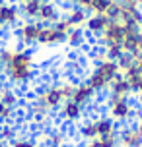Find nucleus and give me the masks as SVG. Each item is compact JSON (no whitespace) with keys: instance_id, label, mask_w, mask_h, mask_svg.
I'll list each match as a JSON object with an SVG mask.
<instances>
[{"instance_id":"nucleus-31","label":"nucleus","mask_w":142,"mask_h":147,"mask_svg":"<svg viewBox=\"0 0 142 147\" xmlns=\"http://www.w3.org/2000/svg\"><path fill=\"white\" fill-rule=\"evenodd\" d=\"M103 49H105V52H107V58L115 60V62L125 54V51H123V47H121V45H109V47H103Z\"/></svg>"},{"instance_id":"nucleus-26","label":"nucleus","mask_w":142,"mask_h":147,"mask_svg":"<svg viewBox=\"0 0 142 147\" xmlns=\"http://www.w3.org/2000/svg\"><path fill=\"white\" fill-rule=\"evenodd\" d=\"M80 138H84L86 141L94 140V138H97L99 134H97V124H96V118H90V120H86V122H82L80 124Z\"/></svg>"},{"instance_id":"nucleus-3","label":"nucleus","mask_w":142,"mask_h":147,"mask_svg":"<svg viewBox=\"0 0 142 147\" xmlns=\"http://www.w3.org/2000/svg\"><path fill=\"white\" fill-rule=\"evenodd\" d=\"M117 76H121V70H119V64L115 62V60H103V62H99L96 64V68L90 72L88 76V83H90L94 91L96 93H101L105 89L109 87V83H111Z\"/></svg>"},{"instance_id":"nucleus-22","label":"nucleus","mask_w":142,"mask_h":147,"mask_svg":"<svg viewBox=\"0 0 142 147\" xmlns=\"http://www.w3.org/2000/svg\"><path fill=\"white\" fill-rule=\"evenodd\" d=\"M121 22L125 25H140L142 23V10L140 8H125L121 6Z\"/></svg>"},{"instance_id":"nucleus-1","label":"nucleus","mask_w":142,"mask_h":147,"mask_svg":"<svg viewBox=\"0 0 142 147\" xmlns=\"http://www.w3.org/2000/svg\"><path fill=\"white\" fill-rule=\"evenodd\" d=\"M4 78L8 83L16 87H23L33 81L35 78V54L29 49H18L4 64Z\"/></svg>"},{"instance_id":"nucleus-19","label":"nucleus","mask_w":142,"mask_h":147,"mask_svg":"<svg viewBox=\"0 0 142 147\" xmlns=\"http://www.w3.org/2000/svg\"><path fill=\"white\" fill-rule=\"evenodd\" d=\"M68 143V136L60 130H51L43 136V140L39 141L41 147H66Z\"/></svg>"},{"instance_id":"nucleus-21","label":"nucleus","mask_w":142,"mask_h":147,"mask_svg":"<svg viewBox=\"0 0 142 147\" xmlns=\"http://www.w3.org/2000/svg\"><path fill=\"white\" fill-rule=\"evenodd\" d=\"M86 43H88V35L80 27H74L64 39V45H68L70 49H82V47H86Z\"/></svg>"},{"instance_id":"nucleus-32","label":"nucleus","mask_w":142,"mask_h":147,"mask_svg":"<svg viewBox=\"0 0 142 147\" xmlns=\"http://www.w3.org/2000/svg\"><path fill=\"white\" fill-rule=\"evenodd\" d=\"M90 58L94 60L96 64H99V62L107 60V52H105V49L101 45H97V47H94V51H90Z\"/></svg>"},{"instance_id":"nucleus-27","label":"nucleus","mask_w":142,"mask_h":147,"mask_svg":"<svg viewBox=\"0 0 142 147\" xmlns=\"http://www.w3.org/2000/svg\"><path fill=\"white\" fill-rule=\"evenodd\" d=\"M0 138L8 143H12L14 140H18V128L14 124H2L0 126Z\"/></svg>"},{"instance_id":"nucleus-28","label":"nucleus","mask_w":142,"mask_h":147,"mask_svg":"<svg viewBox=\"0 0 142 147\" xmlns=\"http://www.w3.org/2000/svg\"><path fill=\"white\" fill-rule=\"evenodd\" d=\"M117 64H119L121 74H127L128 70H130V68L136 64V56H134V54H128V52H125V54H123V56L117 60Z\"/></svg>"},{"instance_id":"nucleus-8","label":"nucleus","mask_w":142,"mask_h":147,"mask_svg":"<svg viewBox=\"0 0 142 147\" xmlns=\"http://www.w3.org/2000/svg\"><path fill=\"white\" fill-rule=\"evenodd\" d=\"M109 23H111V20L105 14H90L88 22L84 25V31H86V35L91 37V39H99V37L105 33V29L109 27Z\"/></svg>"},{"instance_id":"nucleus-25","label":"nucleus","mask_w":142,"mask_h":147,"mask_svg":"<svg viewBox=\"0 0 142 147\" xmlns=\"http://www.w3.org/2000/svg\"><path fill=\"white\" fill-rule=\"evenodd\" d=\"M84 147H119V136H97L86 141Z\"/></svg>"},{"instance_id":"nucleus-5","label":"nucleus","mask_w":142,"mask_h":147,"mask_svg":"<svg viewBox=\"0 0 142 147\" xmlns=\"http://www.w3.org/2000/svg\"><path fill=\"white\" fill-rule=\"evenodd\" d=\"M41 27H43V23H39L37 20H23L18 23L16 33H18V39L23 45V49H29L31 45H37Z\"/></svg>"},{"instance_id":"nucleus-13","label":"nucleus","mask_w":142,"mask_h":147,"mask_svg":"<svg viewBox=\"0 0 142 147\" xmlns=\"http://www.w3.org/2000/svg\"><path fill=\"white\" fill-rule=\"evenodd\" d=\"M96 95H97V93L94 91V87H91L90 83H88V81H82V83H76L70 101H74V103L86 107V105H90L91 101L96 99Z\"/></svg>"},{"instance_id":"nucleus-30","label":"nucleus","mask_w":142,"mask_h":147,"mask_svg":"<svg viewBox=\"0 0 142 147\" xmlns=\"http://www.w3.org/2000/svg\"><path fill=\"white\" fill-rule=\"evenodd\" d=\"M14 116H16V109H12V107H8L6 103L0 101V126L8 124V120H12Z\"/></svg>"},{"instance_id":"nucleus-7","label":"nucleus","mask_w":142,"mask_h":147,"mask_svg":"<svg viewBox=\"0 0 142 147\" xmlns=\"http://www.w3.org/2000/svg\"><path fill=\"white\" fill-rule=\"evenodd\" d=\"M123 51L128 54H142V33L138 25H125V39H123Z\"/></svg>"},{"instance_id":"nucleus-4","label":"nucleus","mask_w":142,"mask_h":147,"mask_svg":"<svg viewBox=\"0 0 142 147\" xmlns=\"http://www.w3.org/2000/svg\"><path fill=\"white\" fill-rule=\"evenodd\" d=\"M107 110L109 116L117 122V124H128L130 120L136 118V107L130 101V97H107Z\"/></svg>"},{"instance_id":"nucleus-9","label":"nucleus","mask_w":142,"mask_h":147,"mask_svg":"<svg viewBox=\"0 0 142 147\" xmlns=\"http://www.w3.org/2000/svg\"><path fill=\"white\" fill-rule=\"evenodd\" d=\"M123 39H125V23L123 22H111L105 33L97 41L101 47H109V45H121L123 47Z\"/></svg>"},{"instance_id":"nucleus-34","label":"nucleus","mask_w":142,"mask_h":147,"mask_svg":"<svg viewBox=\"0 0 142 147\" xmlns=\"http://www.w3.org/2000/svg\"><path fill=\"white\" fill-rule=\"evenodd\" d=\"M53 25H55V27H57V29H59V31H60V33H62L64 37H66L68 33H70V31L74 29V27H72V25H70V23H68L66 20H64V18H60L59 22H57V23H53Z\"/></svg>"},{"instance_id":"nucleus-23","label":"nucleus","mask_w":142,"mask_h":147,"mask_svg":"<svg viewBox=\"0 0 142 147\" xmlns=\"http://www.w3.org/2000/svg\"><path fill=\"white\" fill-rule=\"evenodd\" d=\"M41 0H27V2H23L20 4V12L25 20H37V14L39 10H41Z\"/></svg>"},{"instance_id":"nucleus-10","label":"nucleus","mask_w":142,"mask_h":147,"mask_svg":"<svg viewBox=\"0 0 142 147\" xmlns=\"http://www.w3.org/2000/svg\"><path fill=\"white\" fill-rule=\"evenodd\" d=\"M64 39H66V37L62 35L55 25H43V27H41V33H39V39H37V45L47 47V49H53V47L62 45Z\"/></svg>"},{"instance_id":"nucleus-35","label":"nucleus","mask_w":142,"mask_h":147,"mask_svg":"<svg viewBox=\"0 0 142 147\" xmlns=\"http://www.w3.org/2000/svg\"><path fill=\"white\" fill-rule=\"evenodd\" d=\"M6 85V78H4V74H0V89Z\"/></svg>"},{"instance_id":"nucleus-24","label":"nucleus","mask_w":142,"mask_h":147,"mask_svg":"<svg viewBox=\"0 0 142 147\" xmlns=\"http://www.w3.org/2000/svg\"><path fill=\"white\" fill-rule=\"evenodd\" d=\"M0 101H2V103H6L8 107L16 109L18 105L22 103V97H20V93H18L16 89H12V87H8V85H4V87L0 89Z\"/></svg>"},{"instance_id":"nucleus-11","label":"nucleus","mask_w":142,"mask_h":147,"mask_svg":"<svg viewBox=\"0 0 142 147\" xmlns=\"http://www.w3.org/2000/svg\"><path fill=\"white\" fill-rule=\"evenodd\" d=\"M20 22H22L20 6L10 4V2L0 4V23H2V27H14V25H18Z\"/></svg>"},{"instance_id":"nucleus-17","label":"nucleus","mask_w":142,"mask_h":147,"mask_svg":"<svg viewBox=\"0 0 142 147\" xmlns=\"http://www.w3.org/2000/svg\"><path fill=\"white\" fill-rule=\"evenodd\" d=\"M96 124H97V134L99 136H119V126L109 114L96 116Z\"/></svg>"},{"instance_id":"nucleus-20","label":"nucleus","mask_w":142,"mask_h":147,"mask_svg":"<svg viewBox=\"0 0 142 147\" xmlns=\"http://www.w3.org/2000/svg\"><path fill=\"white\" fill-rule=\"evenodd\" d=\"M125 78H127L128 85H130V89H132V95H142V68L138 66V64H134V66L130 68L127 74H123Z\"/></svg>"},{"instance_id":"nucleus-18","label":"nucleus","mask_w":142,"mask_h":147,"mask_svg":"<svg viewBox=\"0 0 142 147\" xmlns=\"http://www.w3.org/2000/svg\"><path fill=\"white\" fill-rule=\"evenodd\" d=\"M109 95L111 97H130L132 95V89H130V85H128L127 78L121 74V76H117L115 80L109 83Z\"/></svg>"},{"instance_id":"nucleus-39","label":"nucleus","mask_w":142,"mask_h":147,"mask_svg":"<svg viewBox=\"0 0 142 147\" xmlns=\"http://www.w3.org/2000/svg\"><path fill=\"white\" fill-rule=\"evenodd\" d=\"M4 2H6V0H0V4H4Z\"/></svg>"},{"instance_id":"nucleus-15","label":"nucleus","mask_w":142,"mask_h":147,"mask_svg":"<svg viewBox=\"0 0 142 147\" xmlns=\"http://www.w3.org/2000/svg\"><path fill=\"white\" fill-rule=\"evenodd\" d=\"M60 118L64 122H78L84 118V107L74 103V101H64V105L60 107Z\"/></svg>"},{"instance_id":"nucleus-12","label":"nucleus","mask_w":142,"mask_h":147,"mask_svg":"<svg viewBox=\"0 0 142 147\" xmlns=\"http://www.w3.org/2000/svg\"><path fill=\"white\" fill-rule=\"evenodd\" d=\"M60 8L59 4H55V2H43L41 4V10H39L37 14V22L43 23V25H53V23H57L60 20Z\"/></svg>"},{"instance_id":"nucleus-40","label":"nucleus","mask_w":142,"mask_h":147,"mask_svg":"<svg viewBox=\"0 0 142 147\" xmlns=\"http://www.w3.org/2000/svg\"><path fill=\"white\" fill-rule=\"evenodd\" d=\"M140 103H142V95H140Z\"/></svg>"},{"instance_id":"nucleus-36","label":"nucleus","mask_w":142,"mask_h":147,"mask_svg":"<svg viewBox=\"0 0 142 147\" xmlns=\"http://www.w3.org/2000/svg\"><path fill=\"white\" fill-rule=\"evenodd\" d=\"M0 147H10V143H8V141H4L2 138H0Z\"/></svg>"},{"instance_id":"nucleus-29","label":"nucleus","mask_w":142,"mask_h":147,"mask_svg":"<svg viewBox=\"0 0 142 147\" xmlns=\"http://www.w3.org/2000/svg\"><path fill=\"white\" fill-rule=\"evenodd\" d=\"M111 4H113V0H91L90 14H107Z\"/></svg>"},{"instance_id":"nucleus-2","label":"nucleus","mask_w":142,"mask_h":147,"mask_svg":"<svg viewBox=\"0 0 142 147\" xmlns=\"http://www.w3.org/2000/svg\"><path fill=\"white\" fill-rule=\"evenodd\" d=\"M74 87H76V83L66 81V80L57 81V83H43V85L37 87L33 99H35L37 103L43 105L49 112H53V110L60 109V107L64 105V101H68V99L72 97Z\"/></svg>"},{"instance_id":"nucleus-14","label":"nucleus","mask_w":142,"mask_h":147,"mask_svg":"<svg viewBox=\"0 0 142 147\" xmlns=\"http://www.w3.org/2000/svg\"><path fill=\"white\" fill-rule=\"evenodd\" d=\"M27 112H29V118L33 120V124H37V126H47L51 122V112L41 103H37L35 99H31L27 103Z\"/></svg>"},{"instance_id":"nucleus-38","label":"nucleus","mask_w":142,"mask_h":147,"mask_svg":"<svg viewBox=\"0 0 142 147\" xmlns=\"http://www.w3.org/2000/svg\"><path fill=\"white\" fill-rule=\"evenodd\" d=\"M138 29H140V33H142V23H140V25H138Z\"/></svg>"},{"instance_id":"nucleus-6","label":"nucleus","mask_w":142,"mask_h":147,"mask_svg":"<svg viewBox=\"0 0 142 147\" xmlns=\"http://www.w3.org/2000/svg\"><path fill=\"white\" fill-rule=\"evenodd\" d=\"M119 147H142V122L127 124L119 130Z\"/></svg>"},{"instance_id":"nucleus-33","label":"nucleus","mask_w":142,"mask_h":147,"mask_svg":"<svg viewBox=\"0 0 142 147\" xmlns=\"http://www.w3.org/2000/svg\"><path fill=\"white\" fill-rule=\"evenodd\" d=\"M10 147H41L37 140H31V138H18L10 143Z\"/></svg>"},{"instance_id":"nucleus-16","label":"nucleus","mask_w":142,"mask_h":147,"mask_svg":"<svg viewBox=\"0 0 142 147\" xmlns=\"http://www.w3.org/2000/svg\"><path fill=\"white\" fill-rule=\"evenodd\" d=\"M88 18H90V14H88L86 10H82V8H78V6H70V8H66V12H64V20H66L72 27H80V29H84Z\"/></svg>"},{"instance_id":"nucleus-37","label":"nucleus","mask_w":142,"mask_h":147,"mask_svg":"<svg viewBox=\"0 0 142 147\" xmlns=\"http://www.w3.org/2000/svg\"><path fill=\"white\" fill-rule=\"evenodd\" d=\"M4 72V66H2V62H0V74Z\"/></svg>"}]
</instances>
